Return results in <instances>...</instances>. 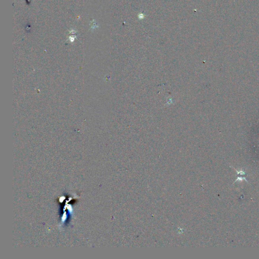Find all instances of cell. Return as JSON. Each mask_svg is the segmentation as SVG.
Segmentation results:
<instances>
[{"mask_svg": "<svg viewBox=\"0 0 259 259\" xmlns=\"http://www.w3.org/2000/svg\"><path fill=\"white\" fill-rule=\"evenodd\" d=\"M230 167H231L233 169H234V170L237 172V180H235L234 182H233V184H234V183L236 182L237 181H238V180H239V181H242V180H244L247 183H248L249 184H250V183L249 182V181L247 180V178H246L247 174H245L244 172V171H242V170L238 171V170H237L236 169H235L234 168H233V167H232V166H231V165H230Z\"/></svg>", "mask_w": 259, "mask_h": 259, "instance_id": "6da1fadb", "label": "cell"}]
</instances>
